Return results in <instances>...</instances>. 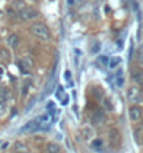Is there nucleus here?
I'll use <instances>...</instances> for the list:
<instances>
[{
	"label": "nucleus",
	"mask_w": 143,
	"mask_h": 153,
	"mask_svg": "<svg viewBox=\"0 0 143 153\" xmlns=\"http://www.w3.org/2000/svg\"><path fill=\"white\" fill-rule=\"evenodd\" d=\"M31 32L34 37H37L39 40H43V42H48L52 39V32L50 29L45 26L43 23H35L31 26Z\"/></svg>",
	"instance_id": "1"
},
{
	"label": "nucleus",
	"mask_w": 143,
	"mask_h": 153,
	"mask_svg": "<svg viewBox=\"0 0 143 153\" xmlns=\"http://www.w3.org/2000/svg\"><path fill=\"white\" fill-rule=\"evenodd\" d=\"M127 116L132 123H138L143 118V108L140 105H130L129 111H127Z\"/></svg>",
	"instance_id": "2"
},
{
	"label": "nucleus",
	"mask_w": 143,
	"mask_h": 153,
	"mask_svg": "<svg viewBox=\"0 0 143 153\" xmlns=\"http://www.w3.org/2000/svg\"><path fill=\"white\" fill-rule=\"evenodd\" d=\"M142 90L137 87V85H132V87L127 89V100L132 103V105H137L138 102H142Z\"/></svg>",
	"instance_id": "3"
},
{
	"label": "nucleus",
	"mask_w": 143,
	"mask_h": 153,
	"mask_svg": "<svg viewBox=\"0 0 143 153\" xmlns=\"http://www.w3.org/2000/svg\"><path fill=\"white\" fill-rule=\"evenodd\" d=\"M18 15H19V18H21L23 21H29V19L37 18V16H39V11L35 10V8H27V7H24L23 10L18 11Z\"/></svg>",
	"instance_id": "4"
},
{
	"label": "nucleus",
	"mask_w": 143,
	"mask_h": 153,
	"mask_svg": "<svg viewBox=\"0 0 143 153\" xmlns=\"http://www.w3.org/2000/svg\"><path fill=\"white\" fill-rule=\"evenodd\" d=\"M34 121H35V124H37L39 127H42V129H48L50 124L53 123V118H52L50 113H43V114H40L39 118H35Z\"/></svg>",
	"instance_id": "5"
},
{
	"label": "nucleus",
	"mask_w": 143,
	"mask_h": 153,
	"mask_svg": "<svg viewBox=\"0 0 143 153\" xmlns=\"http://www.w3.org/2000/svg\"><path fill=\"white\" fill-rule=\"evenodd\" d=\"M108 139H109V143L113 147H117L121 143V132L116 129V127H111L109 129V134H108Z\"/></svg>",
	"instance_id": "6"
},
{
	"label": "nucleus",
	"mask_w": 143,
	"mask_h": 153,
	"mask_svg": "<svg viewBox=\"0 0 143 153\" xmlns=\"http://www.w3.org/2000/svg\"><path fill=\"white\" fill-rule=\"evenodd\" d=\"M29 152H31L29 145L21 142V140H18V142L13 143V153H29Z\"/></svg>",
	"instance_id": "7"
},
{
	"label": "nucleus",
	"mask_w": 143,
	"mask_h": 153,
	"mask_svg": "<svg viewBox=\"0 0 143 153\" xmlns=\"http://www.w3.org/2000/svg\"><path fill=\"white\" fill-rule=\"evenodd\" d=\"M93 134H95V131H93L92 126H84L82 131H80V137H82L85 142L92 140V139H93Z\"/></svg>",
	"instance_id": "8"
},
{
	"label": "nucleus",
	"mask_w": 143,
	"mask_h": 153,
	"mask_svg": "<svg viewBox=\"0 0 143 153\" xmlns=\"http://www.w3.org/2000/svg\"><path fill=\"white\" fill-rule=\"evenodd\" d=\"M45 153H61V145L56 142H48L45 145Z\"/></svg>",
	"instance_id": "9"
},
{
	"label": "nucleus",
	"mask_w": 143,
	"mask_h": 153,
	"mask_svg": "<svg viewBox=\"0 0 143 153\" xmlns=\"http://www.w3.org/2000/svg\"><path fill=\"white\" fill-rule=\"evenodd\" d=\"M132 77L138 84H143V68H133L132 69Z\"/></svg>",
	"instance_id": "10"
},
{
	"label": "nucleus",
	"mask_w": 143,
	"mask_h": 153,
	"mask_svg": "<svg viewBox=\"0 0 143 153\" xmlns=\"http://www.w3.org/2000/svg\"><path fill=\"white\" fill-rule=\"evenodd\" d=\"M121 63H122V60L119 56H113V58H109V61H108V68L114 71V69H117L121 66Z\"/></svg>",
	"instance_id": "11"
},
{
	"label": "nucleus",
	"mask_w": 143,
	"mask_h": 153,
	"mask_svg": "<svg viewBox=\"0 0 143 153\" xmlns=\"http://www.w3.org/2000/svg\"><path fill=\"white\" fill-rule=\"evenodd\" d=\"M105 121V113L103 111H95V114L92 116V124H101Z\"/></svg>",
	"instance_id": "12"
},
{
	"label": "nucleus",
	"mask_w": 143,
	"mask_h": 153,
	"mask_svg": "<svg viewBox=\"0 0 143 153\" xmlns=\"http://www.w3.org/2000/svg\"><path fill=\"white\" fill-rule=\"evenodd\" d=\"M8 44H10V47H11V48L18 47V44H19V37L16 36V34H11L10 37H8Z\"/></svg>",
	"instance_id": "13"
},
{
	"label": "nucleus",
	"mask_w": 143,
	"mask_h": 153,
	"mask_svg": "<svg viewBox=\"0 0 143 153\" xmlns=\"http://www.w3.org/2000/svg\"><path fill=\"white\" fill-rule=\"evenodd\" d=\"M56 97H58L60 100H61V103H63V105H66L68 100H69L68 95H64V92H63V89H61V87H60L58 90H56Z\"/></svg>",
	"instance_id": "14"
},
{
	"label": "nucleus",
	"mask_w": 143,
	"mask_h": 153,
	"mask_svg": "<svg viewBox=\"0 0 143 153\" xmlns=\"http://www.w3.org/2000/svg\"><path fill=\"white\" fill-rule=\"evenodd\" d=\"M105 145V140L103 139H95V140H92V147L95 148V150H101Z\"/></svg>",
	"instance_id": "15"
},
{
	"label": "nucleus",
	"mask_w": 143,
	"mask_h": 153,
	"mask_svg": "<svg viewBox=\"0 0 143 153\" xmlns=\"http://www.w3.org/2000/svg\"><path fill=\"white\" fill-rule=\"evenodd\" d=\"M5 113H7V102H5V98L0 95V116H3Z\"/></svg>",
	"instance_id": "16"
},
{
	"label": "nucleus",
	"mask_w": 143,
	"mask_h": 153,
	"mask_svg": "<svg viewBox=\"0 0 143 153\" xmlns=\"http://www.w3.org/2000/svg\"><path fill=\"white\" fill-rule=\"evenodd\" d=\"M108 61H109L108 56H98L97 63H98V66H108Z\"/></svg>",
	"instance_id": "17"
},
{
	"label": "nucleus",
	"mask_w": 143,
	"mask_h": 153,
	"mask_svg": "<svg viewBox=\"0 0 143 153\" xmlns=\"http://www.w3.org/2000/svg\"><path fill=\"white\" fill-rule=\"evenodd\" d=\"M90 52L92 53H98V52H100V42H97V40H95L93 44H90Z\"/></svg>",
	"instance_id": "18"
},
{
	"label": "nucleus",
	"mask_w": 143,
	"mask_h": 153,
	"mask_svg": "<svg viewBox=\"0 0 143 153\" xmlns=\"http://www.w3.org/2000/svg\"><path fill=\"white\" fill-rule=\"evenodd\" d=\"M116 84H117V87H122V85H124V77H122V73L116 74Z\"/></svg>",
	"instance_id": "19"
},
{
	"label": "nucleus",
	"mask_w": 143,
	"mask_h": 153,
	"mask_svg": "<svg viewBox=\"0 0 143 153\" xmlns=\"http://www.w3.org/2000/svg\"><path fill=\"white\" fill-rule=\"evenodd\" d=\"M79 60H80V50L74 48V65L76 66H79Z\"/></svg>",
	"instance_id": "20"
},
{
	"label": "nucleus",
	"mask_w": 143,
	"mask_h": 153,
	"mask_svg": "<svg viewBox=\"0 0 143 153\" xmlns=\"http://www.w3.org/2000/svg\"><path fill=\"white\" fill-rule=\"evenodd\" d=\"M103 106L106 108V111H113V105H111V102H109L108 98H103Z\"/></svg>",
	"instance_id": "21"
},
{
	"label": "nucleus",
	"mask_w": 143,
	"mask_h": 153,
	"mask_svg": "<svg viewBox=\"0 0 143 153\" xmlns=\"http://www.w3.org/2000/svg\"><path fill=\"white\" fill-rule=\"evenodd\" d=\"M64 81L68 82V84H72V79H71V71H64Z\"/></svg>",
	"instance_id": "22"
},
{
	"label": "nucleus",
	"mask_w": 143,
	"mask_h": 153,
	"mask_svg": "<svg viewBox=\"0 0 143 153\" xmlns=\"http://www.w3.org/2000/svg\"><path fill=\"white\" fill-rule=\"evenodd\" d=\"M2 74H3V68H0V77H2Z\"/></svg>",
	"instance_id": "23"
},
{
	"label": "nucleus",
	"mask_w": 143,
	"mask_h": 153,
	"mask_svg": "<svg viewBox=\"0 0 143 153\" xmlns=\"http://www.w3.org/2000/svg\"><path fill=\"white\" fill-rule=\"evenodd\" d=\"M142 61H143V55H142Z\"/></svg>",
	"instance_id": "24"
},
{
	"label": "nucleus",
	"mask_w": 143,
	"mask_h": 153,
	"mask_svg": "<svg viewBox=\"0 0 143 153\" xmlns=\"http://www.w3.org/2000/svg\"><path fill=\"white\" fill-rule=\"evenodd\" d=\"M11 153H13V152H11Z\"/></svg>",
	"instance_id": "25"
}]
</instances>
